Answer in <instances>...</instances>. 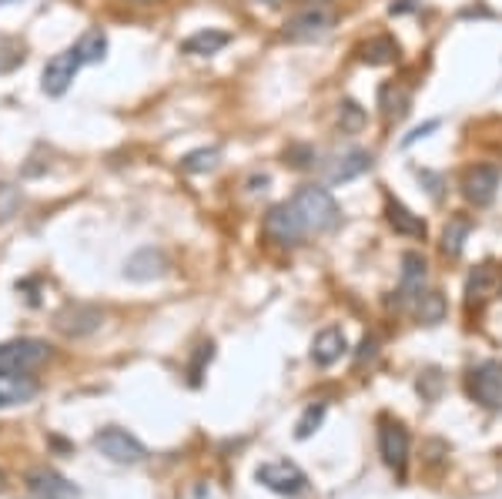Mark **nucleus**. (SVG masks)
<instances>
[{"label": "nucleus", "mask_w": 502, "mask_h": 499, "mask_svg": "<svg viewBox=\"0 0 502 499\" xmlns=\"http://www.w3.org/2000/svg\"><path fill=\"white\" fill-rule=\"evenodd\" d=\"M328 27H332V17H328L325 11H301L285 24V38L289 40H315V38H322Z\"/></svg>", "instance_id": "nucleus-16"}, {"label": "nucleus", "mask_w": 502, "mask_h": 499, "mask_svg": "<svg viewBox=\"0 0 502 499\" xmlns=\"http://www.w3.org/2000/svg\"><path fill=\"white\" fill-rule=\"evenodd\" d=\"M27 489H30L34 499H74L77 496L74 483H67V479H64L61 473H54V469H30V473H27Z\"/></svg>", "instance_id": "nucleus-12"}, {"label": "nucleus", "mask_w": 502, "mask_h": 499, "mask_svg": "<svg viewBox=\"0 0 502 499\" xmlns=\"http://www.w3.org/2000/svg\"><path fill=\"white\" fill-rule=\"evenodd\" d=\"M378 449H382V460L389 462L395 473H405V462H409V433H405V426L382 419L378 423Z\"/></svg>", "instance_id": "nucleus-8"}, {"label": "nucleus", "mask_w": 502, "mask_h": 499, "mask_svg": "<svg viewBox=\"0 0 502 499\" xmlns=\"http://www.w3.org/2000/svg\"><path fill=\"white\" fill-rule=\"evenodd\" d=\"M54 325H57V332L71 335V339H84L104 325V312L94 305H67L64 312H57Z\"/></svg>", "instance_id": "nucleus-10"}, {"label": "nucleus", "mask_w": 502, "mask_h": 499, "mask_svg": "<svg viewBox=\"0 0 502 499\" xmlns=\"http://www.w3.org/2000/svg\"><path fill=\"white\" fill-rule=\"evenodd\" d=\"M77 57H81V65H100L104 61V54H108V34L100 30V27H91L81 34V40L74 44Z\"/></svg>", "instance_id": "nucleus-22"}, {"label": "nucleus", "mask_w": 502, "mask_h": 499, "mask_svg": "<svg viewBox=\"0 0 502 499\" xmlns=\"http://www.w3.org/2000/svg\"><path fill=\"white\" fill-rule=\"evenodd\" d=\"M228 44H231V34H228V30H214V27H208V30L191 34L188 40H181V54H191V57H212V54H218L221 47H228Z\"/></svg>", "instance_id": "nucleus-19"}, {"label": "nucleus", "mask_w": 502, "mask_h": 499, "mask_svg": "<svg viewBox=\"0 0 502 499\" xmlns=\"http://www.w3.org/2000/svg\"><path fill=\"white\" fill-rule=\"evenodd\" d=\"M262 228H264V235L278 245H299L301 238L308 235L305 221H301V215H299V208L291 205V202H281V205L268 208Z\"/></svg>", "instance_id": "nucleus-5"}, {"label": "nucleus", "mask_w": 502, "mask_h": 499, "mask_svg": "<svg viewBox=\"0 0 502 499\" xmlns=\"http://www.w3.org/2000/svg\"><path fill=\"white\" fill-rule=\"evenodd\" d=\"M469 396L486 409H502V366L499 362H482L469 369Z\"/></svg>", "instance_id": "nucleus-6"}, {"label": "nucleus", "mask_w": 502, "mask_h": 499, "mask_svg": "<svg viewBox=\"0 0 502 499\" xmlns=\"http://www.w3.org/2000/svg\"><path fill=\"white\" fill-rule=\"evenodd\" d=\"M258 4H262V0H258ZM264 4H268V7H278V4H281V0H264Z\"/></svg>", "instance_id": "nucleus-34"}, {"label": "nucleus", "mask_w": 502, "mask_h": 499, "mask_svg": "<svg viewBox=\"0 0 502 499\" xmlns=\"http://www.w3.org/2000/svg\"><path fill=\"white\" fill-rule=\"evenodd\" d=\"M428 265L426 258L419 252H405L402 255V282H399V302H412L422 295V285H426Z\"/></svg>", "instance_id": "nucleus-14"}, {"label": "nucleus", "mask_w": 502, "mask_h": 499, "mask_svg": "<svg viewBox=\"0 0 502 499\" xmlns=\"http://www.w3.org/2000/svg\"><path fill=\"white\" fill-rule=\"evenodd\" d=\"M17 208H21V192L13 185H0V221L17 215Z\"/></svg>", "instance_id": "nucleus-29"}, {"label": "nucleus", "mask_w": 502, "mask_h": 499, "mask_svg": "<svg viewBox=\"0 0 502 499\" xmlns=\"http://www.w3.org/2000/svg\"><path fill=\"white\" fill-rule=\"evenodd\" d=\"M50 346L40 339H11L0 342V372H30L48 362Z\"/></svg>", "instance_id": "nucleus-3"}, {"label": "nucleus", "mask_w": 502, "mask_h": 499, "mask_svg": "<svg viewBox=\"0 0 502 499\" xmlns=\"http://www.w3.org/2000/svg\"><path fill=\"white\" fill-rule=\"evenodd\" d=\"M322 419H325V406H308V409H305V416L299 419V429H295V435H299V439H308V435H312L315 429L322 426Z\"/></svg>", "instance_id": "nucleus-28"}, {"label": "nucleus", "mask_w": 502, "mask_h": 499, "mask_svg": "<svg viewBox=\"0 0 502 499\" xmlns=\"http://www.w3.org/2000/svg\"><path fill=\"white\" fill-rule=\"evenodd\" d=\"M0 4H11V0H0Z\"/></svg>", "instance_id": "nucleus-35"}, {"label": "nucleus", "mask_w": 502, "mask_h": 499, "mask_svg": "<svg viewBox=\"0 0 502 499\" xmlns=\"http://www.w3.org/2000/svg\"><path fill=\"white\" fill-rule=\"evenodd\" d=\"M409 104H412L409 90L402 88V84H395V81L378 88V115L385 117L389 125H399L402 117L409 115Z\"/></svg>", "instance_id": "nucleus-17"}, {"label": "nucleus", "mask_w": 502, "mask_h": 499, "mask_svg": "<svg viewBox=\"0 0 502 499\" xmlns=\"http://www.w3.org/2000/svg\"><path fill=\"white\" fill-rule=\"evenodd\" d=\"M372 168V154L362 151V148H351V151H345L335 161V168H332V181H351L359 178V175H365Z\"/></svg>", "instance_id": "nucleus-21"}, {"label": "nucleus", "mask_w": 502, "mask_h": 499, "mask_svg": "<svg viewBox=\"0 0 502 499\" xmlns=\"http://www.w3.org/2000/svg\"><path fill=\"white\" fill-rule=\"evenodd\" d=\"M40 392V385L34 375L27 372H0V409H13L24 406Z\"/></svg>", "instance_id": "nucleus-11"}, {"label": "nucleus", "mask_w": 502, "mask_h": 499, "mask_svg": "<svg viewBox=\"0 0 502 499\" xmlns=\"http://www.w3.org/2000/svg\"><path fill=\"white\" fill-rule=\"evenodd\" d=\"M218 148H198V151H191L181 158V168L185 171H191V175H204V171H212L214 165H218Z\"/></svg>", "instance_id": "nucleus-26"}, {"label": "nucleus", "mask_w": 502, "mask_h": 499, "mask_svg": "<svg viewBox=\"0 0 502 499\" xmlns=\"http://www.w3.org/2000/svg\"><path fill=\"white\" fill-rule=\"evenodd\" d=\"M415 312H419L422 322L436 325V322H442V315H446V298H442L439 292H422L415 298Z\"/></svg>", "instance_id": "nucleus-25"}, {"label": "nucleus", "mask_w": 502, "mask_h": 499, "mask_svg": "<svg viewBox=\"0 0 502 499\" xmlns=\"http://www.w3.org/2000/svg\"><path fill=\"white\" fill-rule=\"evenodd\" d=\"M439 128V121H426V125H422V128H415L412 134H409V138H405V148H409V144H415L419 142V138H426L428 131H436Z\"/></svg>", "instance_id": "nucleus-31"}, {"label": "nucleus", "mask_w": 502, "mask_h": 499, "mask_svg": "<svg viewBox=\"0 0 502 499\" xmlns=\"http://www.w3.org/2000/svg\"><path fill=\"white\" fill-rule=\"evenodd\" d=\"M339 125L342 131H362L365 128V108L362 104H355L351 98H345V101L339 104Z\"/></svg>", "instance_id": "nucleus-27"}, {"label": "nucleus", "mask_w": 502, "mask_h": 499, "mask_svg": "<svg viewBox=\"0 0 502 499\" xmlns=\"http://www.w3.org/2000/svg\"><path fill=\"white\" fill-rule=\"evenodd\" d=\"M359 57H362V65H368V67L392 65V61L399 57V44H395V38H389V34H376V38H368L362 47H359Z\"/></svg>", "instance_id": "nucleus-20"}, {"label": "nucleus", "mask_w": 502, "mask_h": 499, "mask_svg": "<svg viewBox=\"0 0 502 499\" xmlns=\"http://www.w3.org/2000/svg\"><path fill=\"white\" fill-rule=\"evenodd\" d=\"M469 238V221L465 218H452L446 231H442V252L449 258H459L463 255V245Z\"/></svg>", "instance_id": "nucleus-24"}, {"label": "nucleus", "mask_w": 502, "mask_h": 499, "mask_svg": "<svg viewBox=\"0 0 502 499\" xmlns=\"http://www.w3.org/2000/svg\"><path fill=\"white\" fill-rule=\"evenodd\" d=\"M496 282H499V275H496L492 265H479V269H472V275L465 279V298H469V305H476V302H482V298H489Z\"/></svg>", "instance_id": "nucleus-23"}, {"label": "nucleus", "mask_w": 502, "mask_h": 499, "mask_svg": "<svg viewBox=\"0 0 502 499\" xmlns=\"http://www.w3.org/2000/svg\"><path fill=\"white\" fill-rule=\"evenodd\" d=\"M291 205L299 208L301 221H305V228L308 231H328L339 225V202L332 198V192L328 188H322V185H305V188H299L295 192V198H291Z\"/></svg>", "instance_id": "nucleus-1"}, {"label": "nucleus", "mask_w": 502, "mask_h": 499, "mask_svg": "<svg viewBox=\"0 0 502 499\" xmlns=\"http://www.w3.org/2000/svg\"><path fill=\"white\" fill-rule=\"evenodd\" d=\"M285 161H289L291 168H312L315 151L308 148V144H291L289 151H285Z\"/></svg>", "instance_id": "nucleus-30"}, {"label": "nucleus", "mask_w": 502, "mask_h": 499, "mask_svg": "<svg viewBox=\"0 0 502 499\" xmlns=\"http://www.w3.org/2000/svg\"><path fill=\"white\" fill-rule=\"evenodd\" d=\"M376 356V339H365L362 342V352H359V362H365V358Z\"/></svg>", "instance_id": "nucleus-32"}, {"label": "nucleus", "mask_w": 502, "mask_h": 499, "mask_svg": "<svg viewBox=\"0 0 502 499\" xmlns=\"http://www.w3.org/2000/svg\"><path fill=\"white\" fill-rule=\"evenodd\" d=\"M81 57H77L74 47H67V51L54 54L48 61V67H44V77H40V88H44V94H50V98H61L64 90L71 88V81H74V74L81 71Z\"/></svg>", "instance_id": "nucleus-7"}, {"label": "nucleus", "mask_w": 502, "mask_h": 499, "mask_svg": "<svg viewBox=\"0 0 502 499\" xmlns=\"http://www.w3.org/2000/svg\"><path fill=\"white\" fill-rule=\"evenodd\" d=\"M385 218H389V225L399 235H405V238H426V221L415 215V211H409V208L402 205V202H395V198H385Z\"/></svg>", "instance_id": "nucleus-18"}, {"label": "nucleus", "mask_w": 502, "mask_h": 499, "mask_svg": "<svg viewBox=\"0 0 502 499\" xmlns=\"http://www.w3.org/2000/svg\"><path fill=\"white\" fill-rule=\"evenodd\" d=\"M345 348H349V339H345V332H342L339 325H328V329H322V332L315 335L312 362H315V366H322V369H328V366H335V362L345 356Z\"/></svg>", "instance_id": "nucleus-13"}, {"label": "nucleus", "mask_w": 502, "mask_h": 499, "mask_svg": "<svg viewBox=\"0 0 502 499\" xmlns=\"http://www.w3.org/2000/svg\"><path fill=\"white\" fill-rule=\"evenodd\" d=\"M255 479L262 483L264 489H272V493H278V496H301L305 489H308V476L301 473L295 462L289 460H268L262 462L258 469H255Z\"/></svg>", "instance_id": "nucleus-2"}, {"label": "nucleus", "mask_w": 502, "mask_h": 499, "mask_svg": "<svg viewBox=\"0 0 502 499\" xmlns=\"http://www.w3.org/2000/svg\"><path fill=\"white\" fill-rule=\"evenodd\" d=\"M94 446H98L100 456H108L111 462H121V466H134L148 456V449L141 446L138 439L125 429H117V426H108V429H100L94 435Z\"/></svg>", "instance_id": "nucleus-4"}, {"label": "nucleus", "mask_w": 502, "mask_h": 499, "mask_svg": "<svg viewBox=\"0 0 502 499\" xmlns=\"http://www.w3.org/2000/svg\"><path fill=\"white\" fill-rule=\"evenodd\" d=\"M499 168L496 165H476L469 168L463 175V194L472 202V205H489L492 198H496V192H499Z\"/></svg>", "instance_id": "nucleus-9"}, {"label": "nucleus", "mask_w": 502, "mask_h": 499, "mask_svg": "<svg viewBox=\"0 0 502 499\" xmlns=\"http://www.w3.org/2000/svg\"><path fill=\"white\" fill-rule=\"evenodd\" d=\"M4 486H7V476H4V469H0V493H4Z\"/></svg>", "instance_id": "nucleus-33"}, {"label": "nucleus", "mask_w": 502, "mask_h": 499, "mask_svg": "<svg viewBox=\"0 0 502 499\" xmlns=\"http://www.w3.org/2000/svg\"><path fill=\"white\" fill-rule=\"evenodd\" d=\"M164 269H168V258L158 248H141V252H134V255L127 258L125 275L134 279V282H151V279H161Z\"/></svg>", "instance_id": "nucleus-15"}]
</instances>
